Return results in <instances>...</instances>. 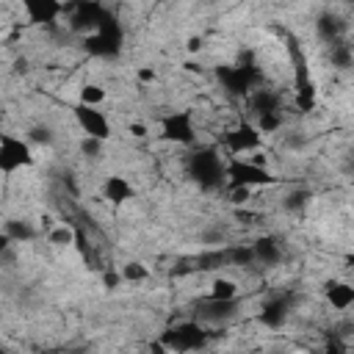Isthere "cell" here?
Segmentation results:
<instances>
[{
    "label": "cell",
    "mask_w": 354,
    "mask_h": 354,
    "mask_svg": "<svg viewBox=\"0 0 354 354\" xmlns=\"http://www.w3.org/2000/svg\"><path fill=\"white\" fill-rule=\"evenodd\" d=\"M158 141L174 147V149H194L199 144V122H196V108H174V111H160L155 122Z\"/></svg>",
    "instance_id": "1"
},
{
    "label": "cell",
    "mask_w": 354,
    "mask_h": 354,
    "mask_svg": "<svg viewBox=\"0 0 354 354\" xmlns=\"http://www.w3.org/2000/svg\"><path fill=\"white\" fill-rule=\"evenodd\" d=\"M282 180L266 169L254 166L243 158H227L224 155V188H252V191H268L277 188Z\"/></svg>",
    "instance_id": "2"
},
{
    "label": "cell",
    "mask_w": 354,
    "mask_h": 354,
    "mask_svg": "<svg viewBox=\"0 0 354 354\" xmlns=\"http://www.w3.org/2000/svg\"><path fill=\"white\" fill-rule=\"evenodd\" d=\"M158 337L166 343V348L171 354H199L210 343V329L194 318H185V321L166 326Z\"/></svg>",
    "instance_id": "3"
},
{
    "label": "cell",
    "mask_w": 354,
    "mask_h": 354,
    "mask_svg": "<svg viewBox=\"0 0 354 354\" xmlns=\"http://www.w3.org/2000/svg\"><path fill=\"white\" fill-rule=\"evenodd\" d=\"M216 147L227 158H246V155H252L257 149H266V138L260 136V130L246 116H241L232 127H227L224 133H218Z\"/></svg>",
    "instance_id": "4"
},
{
    "label": "cell",
    "mask_w": 354,
    "mask_h": 354,
    "mask_svg": "<svg viewBox=\"0 0 354 354\" xmlns=\"http://www.w3.org/2000/svg\"><path fill=\"white\" fill-rule=\"evenodd\" d=\"M36 155L33 147L25 141V136H17L11 130H0V174L14 177L22 169H33Z\"/></svg>",
    "instance_id": "5"
},
{
    "label": "cell",
    "mask_w": 354,
    "mask_h": 354,
    "mask_svg": "<svg viewBox=\"0 0 354 354\" xmlns=\"http://www.w3.org/2000/svg\"><path fill=\"white\" fill-rule=\"evenodd\" d=\"M69 113H72L75 127L83 133V138H94V141H105V144L113 141V119L102 108H88V105L72 102Z\"/></svg>",
    "instance_id": "6"
},
{
    "label": "cell",
    "mask_w": 354,
    "mask_h": 354,
    "mask_svg": "<svg viewBox=\"0 0 354 354\" xmlns=\"http://www.w3.org/2000/svg\"><path fill=\"white\" fill-rule=\"evenodd\" d=\"M138 196V188L130 183L127 174H119V171H111L102 177L100 183V199L108 202L111 207H124L130 202H136Z\"/></svg>",
    "instance_id": "7"
},
{
    "label": "cell",
    "mask_w": 354,
    "mask_h": 354,
    "mask_svg": "<svg viewBox=\"0 0 354 354\" xmlns=\"http://www.w3.org/2000/svg\"><path fill=\"white\" fill-rule=\"evenodd\" d=\"M324 301H326V307L332 313L346 315L351 310V304H354V285L348 279H343V277L324 279Z\"/></svg>",
    "instance_id": "8"
},
{
    "label": "cell",
    "mask_w": 354,
    "mask_h": 354,
    "mask_svg": "<svg viewBox=\"0 0 354 354\" xmlns=\"http://www.w3.org/2000/svg\"><path fill=\"white\" fill-rule=\"evenodd\" d=\"M290 313H293L290 299L282 296V293H274V296H268V299L260 304L257 318H260V324H263L266 329H282V326L288 324Z\"/></svg>",
    "instance_id": "9"
},
{
    "label": "cell",
    "mask_w": 354,
    "mask_h": 354,
    "mask_svg": "<svg viewBox=\"0 0 354 354\" xmlns=\"http://www.w3.org/2000/svg\"><path fill=\"white\" fill-rule=\"evenodd\" d=\"M249 246H252V254H254V266L274 268L285 260V243L277 235H260Z\"/></svg>",
    "instance_id": "10"
},
{
    "label": "cell",
    "mask_w": 354,
    "mask_h": 354,
    "mask_svg": "<svg viewBox=\"0 0 354 354\" xmlns=\"http://www.w3.org/2000/svg\"><path fill=\"white\" fill-rule=\"evenodd\" d=\"M241 293H243L241 279H235L232 274H213L205 288L202 301H235L241 299Z\"/></svg>",
    "instance_id": "11"
},
{
    "label": "cell",
    "mask_w": 354,
    "mask_h": 354,
    "mask_svg": "<svg viewBox=\"0 0 354 354\" xmlns=\"http://www.w3.org/2000/svg\"><path fill=\"white\" fill-rule=\"evenodd\" d=\"M22 17L30 22V25H41V28H50V25H58L61 22V3H53V0H25L22 3Z\"/></svg>",
    "instance_id": "12"
},
{
    "label": "cell",
    "mask_w": 354,
    "mask_h": 354,
    "mask_svg": "<svg viewBox=\"0 0 354 354\" xmlns=\"http://www.w3.org/2000/svg\"><path fill=\"white\" fill-rule=\"evenodd\" d=\"M44 238V243L47 246H53V249H75V238H77V224L75 221H66V218H61L47 235H41Z\"/></svg>",
    "instance_id": "13"
},
{
    "label": "cell",
    "mask_w": 354,
    "mask_h": 354,
    "mask_svg": "<svg viewBox=\"0 0 354 354\" xmlns=\"http://www.w3.org/2000/svg\"><path fill=\"white\" fill-rule=\"evenodd\" d=\"M108 97L111 94H108V86L102 80H83L77 86V100L75 102L88 105V108H102L108 102Z\"/></svg>",
    "instance_id": "14"
},
{
    "label": "cell",
    "mask_w": 354,
    "mask_h": 354,
    "mask_svg": "<svg viewBox=\"0 0 354 354\" xmlns=\"http://www.w3.org/2000/svg\"><path fill=\"white\" fill-rule=\"evenodd\" d=\"M116 268H119V277H122L124 285H147L152 279V268L144 260H138V257H127Z\"/></svg>",
    "instance_id": "15"
},
{
    "label": "cell",
    "mask_w": 354,
    "mask_h": 354,
    "mask_svg": "<svg viewBox=\"0 0 354 354\" xmlns=\"http://www.w3.org/2000/svg\"><path fill=\"white\" fill-rule=\"evenodd\" d=\"M3 232L11 238L14 246H17V243H33V241L39 238L36 224L28 221V218H8V221L3 224Z\"/></svg>",
    "instance_id": "16"
},
{
    "label": "cell",
    "mask_w": 354,
    "mask_h": 354,
    "mask_svg": "<svg viewBox=\"0 0 354 354\" xmlns=\"http://www.w3.org/2000/svg\"><path fill=\"white\" fill-rule=\"evenodd\" d=\"M133 80H136V86L138 88H155L158 83H160V72L152 66V64H141V66H136L133 69Z\"/></svg>",
    "instance_id": "17"
},
{
    "label": "cell",
    "mask_w": 354,
    "mask_h": 354,
    "mask_svg": "<svg viewBox=\"0 0 354 354\" xmlns=\"http://www.w3.org/2000/svg\"><path fill=\"white\" fill-rule=\"evenodd\" d=\"M105 149H108L105 141H94V138H80V141H77V152H80L86 160H94V163L105 158Z\"/></svg>",
    "instance_id": "18"
},
{
    "label": "cell",
    "mask_w": 354,
    "mask_h": 354,
    "mask_svg": "<svg viewBox=\"0 0 354 354\" xmlns=\"http://www.w3.org/2000/svg\"><path fill=\"white\" fill-rule=\"evenodd\" d=\"M124 133L133 138V141H149L152 138V124L147 119H130L124 124Z\"/></svg>",
    "instance_id": "19"
},
{
    "label": "cell",
    "mask_w": 354,
    "mask_h": 354,
    "mask_svg": "<svg viewBox=\"0 0 354 354\" xmlns=\"http://www.w3.org/2000/svg\"><path fill=\"white\" fill-rule=\"evenodd\" d=\"M205 50H207V39H205V33H191V36H185V55L196 58V55H202Z\"/></svg>",
    "instance_id": "20"
},
{
    "label": "cell",
    "mask_w": 354,
    "mask_h": 354,
    "mask_svg": "<svg viewBox=\"0 0 354 354\" xmlns=\"http://www.w3.org/2000/svg\"><path fill=\"white\" fill-rule=\"evenodd\" d=\"M100 279H102V288H108V290H119L124 285L122 277H119V268H113V266H105L100 271Z\"/></svg>",
    "instance_id": "21"
},
{
    "label": "cell",
    "mask_w": 354,
    "mask_h": 354,
    "mask_svg": "<svg viewBox=\"0 0 354 354\" xmlns=\"http://www.w3.org/2000/svg\"><path fill=\"white\" fill-rule=\"evenodd\" d=\"M147 354H171V351L166 348V343H163L160 337H152V340L147 343Z\"/></svg>",
    "instance_id": "22"
},
{
    "label": "cell",
    "mask_w": 354,
    "mask_h": 354,
    "mask_svg": "<svg viewBox=\"0 0 354 354\" xmlns=\"http://www.w3.org/2000/svg\"><path fill=\"white\" fill-rule=\"evenodd\" d=\"M11 249H14L11 238H8V235H6L3 230H0V254H6V252H11Z\"/></svg>",
    "instance_id": "23"
}]
</instances>
